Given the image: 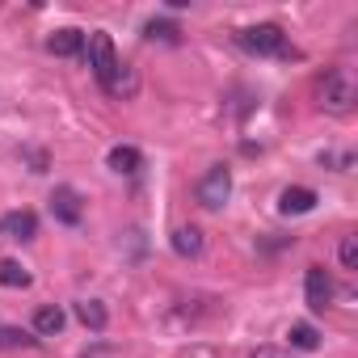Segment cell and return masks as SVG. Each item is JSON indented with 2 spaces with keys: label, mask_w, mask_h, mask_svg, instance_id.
<instances>
[{
  "label": "cell",
  "mask_w": 358,
  "mask_h": 358,
  "mask_svg": "<svg viewBox=\"0 0 358 358\" xmlns=\"http://www.w3.org/2000/svg\"><path fill=\"white\" fill-rule=\"evenodd\" d=\"M38 337H26L22 329H9V324H0V345L5 350H17V345H34Z\"/></svg>",
  "instance_id": "18"
},
{
  "label": "cell",
  "mask_w": 358,
  "mask_h": 358,
  "mask_svg": "<svg viewBox=\"0 0 358 358\" xmlns=\"http://www.w3.org/2000/svg\"><path fill=\"white\" fill-rule=\"evenodd\" d=\"M76 316H80V324H85V329H93V333H101V329H106V320H110V312H106L97 299H80V303H76Z\"/></svg>",
  "instance_id": "13"
},
{
  "label": "cell",
  "mask_w": 358,
  "mask_h": 358,
  "mask_svg": "<svg viewBox=\"0 0 358 358\" xmlns=\"http://www.w3.org/2000/svg\"><path fill=\"white\" fill-rule=\"evenodd\" d=\"M337 257H341V266H345V270H358V236H341Z\"/></svg>",
  "instance_id": "17"
},
{
  "label": "cell",
  "mask_w": 358,
  "mask_h": 358,
  "mask_svg": "<svg viewBox=\"0 0 358 358\" xmlns=\"http://www.w3.org/2000/svg\"><path fill=\"white\" fill-rule=\"evenodd\" d=\"M47 51H51V55H64V59H68V55H80V51H85V34L72 30V26H68V30H55V34L47 38Z\"/></svg>",
  "instance_id": "10"
},
{
  "label": "cell",
  "mask_w": 358,
  "mask_h": 358,
  "mask_svg": "<svg viewBox=\"0 0 358 358\" xmlns=\"http://www.w3.org/2000/svg\"><path fill=\"white\" fill-rule=\"evenodd\" d=\"M106 164H110L114 173H139V169H143V156H139V148H131V143H114L110 156H106Z\"/></svg>",
  "instance_id": "11"
},
{
  "label": "cell",
  "mask_w": 358,
  "mask_h": 358,
  "mask_svg": "<svg viewBox=\"0 0 358 358\" xmlns=\"http://www.w3.org/2000/svg\"><path fill=\"white\" fill-rule=\"evenodd\" d=\"M0 287H30V270L22 262H0Z\"/></svg>",
  "instance_id": "14"
},
{
  "label": "cell",
  "mask_w": 358,
  "mask_h": 358,
  "mask_svg": "<svg viewBox=\"0 0 358 358\" xmlns=\"http://www.w3.org/2000/svg\"><path fill=\"white\" fill-rule=\"evenodd\" d=\"M303 295H308V308H312V312H324V308L333 303V278H329L324 266H308V274H303Z\"/></svg>",
  "instance_id": "5"
},
{
  "label": "cell",
  "mask_w": 358,
  "mask_h": 358,
  "mask_svg": "<svg viewBox=\"0 0 358 358\" xmlns=\"http://www.w3.org/2000/svg\"><path fill=\"white\" fill-rule=\"evenodd\" d=\"M249 358H287V354H282L278 345H262V350H253Z\"/></svg>",
  "instance_id": "19"
},
{
  "label": "cell",
  "mask_w": 358,
  "mask_h": 358,
  "mask_svg": "<svg viewBox=\"0 0 358 358\" xmlns=\"http://www.w3.org/2000/svg\"><path fill=\"white\" fill-rule=\"evenodd\" d=\"M89 68H93V76H97V85L110 93V97H131L135 93V72L118 59V51H114V38L106 34V30H93L89 34Z\"/></svg>",
  "instance_id": "1"
},
{
  "label": "cell",
  "mask_w": 358,
  "mask_h": 358,
  "mask_svg": "<svg viewBox=\"0 0 358 358\" xmlns=\"http://www.w3.org/2000/svg\"><path fill=\"white\" fill-rule=\"evenodd\" d=\"M34 333H38V337H59V333H64V308H55V303L38 308V312H34Z\"/></svg>",
  "instance_id": "12"
},
{
  "label": "cell",
  "mask_w": 358,
  "mask_h": 358,
  "mask_svg": "<svg viewBox=\"0 0 358 358\" xmlns=\"http://www.w3.org/2000/svg\"><path fill=\"white\" fill-rule=\"evenodd\" d=\"M173 253H177V257H199V253H203V228L182 224V228L173 232Z\"/></svg>",
  "instance_id": "9"
},
{
  "label": "cell",
  "mask_w": 358,
  "mask_h": 358,
  "mask_svg": "<svg viewBox=\"0 0 358 358\" xmlns=\"http://www.w3.org/2000/svg\"><path fill=\"white\" fill-rule=\"evenodd\" d=\"M0 232H5L9 241H34L38 236V220H34V211H5L0 215Z\"/></svg>",
  "instance_id": "7"
},
{
  "label": "cell",
  "mask_w": 358,
  "mask_h": 358,
  "mask_svg": "<svg viewBox=\"0 0 358 358\" xmlns=\"http://www.w3.org/2000/svg\"><path fill=\"white\" fill-rule=\"evenodd\" d=\"M316 203H320V199H316L312 186H287V190L278 194V211H282V215H308Z\"/></svg>",
  "instance_id": "8"
},
{
  "label": "cell",
  "mask_w": 358,
  "mask_h": 358,
  "mask_svg": "<svg viewBox=\"0 0 358 358\" xmlns=\"http://www.w3.org/2000/svg\"><path fill=\"white\" fill-rule=\"evenodd\" d=\"M291 345L295 350H320V333L299 320V324H291Z\"/></svg>",
  "instance_id": "15"
},
{
  "label": "cell",
  "mask_w": 358,
  "mask_h": 358,
  "mask_svg": "<svg viewBox=\"0 0 358 358\" xmlns=\"http://www.w3.org/2000/svg\"><path fill=\"white\" fill-rule=\"evenodd\" d=\"M51 215H55L59 224L76 228V224H80V215H85V207H80V194H76L72 186H59V190L51 194Z\"/></svg>",
  "instance_id": "6"
},
{
  "label": "cell",
  "mask_w": 358,
  "mask_h": 358,
  "mask_svg": "<svg viewBox=\"0 0 358 358\" xmlns=\"http://www.w3.org/2000/svg\"><path fill=\"white\" fill-rule=\"evenodd\" d=\"M143 34H148L152 43H156V38H160V43H177V38H182V30H177L173 22H156V17L143 26Z\"/></svg>",
  "instance_id": "16"
},
{
  "label": "cell",
  "mask_w": 358,
  "mask_h": 358,
  "mask_svg": "<svg viewBox=\"0 0 358 358\" xmlns=\"http://www.w3.org/2000/svg\"><path fill=\"white\" fill-rule=\"evenodd\" d=\"M236 43L245 47V51H253V55H295L291 47H287V34H282V26H274V22H262V26H249V30H241L236 34Z\"/></svg>",
  "instance_id": "2"
},
{
  "label": "cell",
  "mask_w": 358,
  "mask_h": 358,
  "mask_svg": "<svg viewBox=\"0 0 358 358\" xmlns=\"http://www.w3.org/2000/svg\"><path fill=\"white\" fill-rule=\"evenodd\" d=\"M316 97H320V110H329V114H350V110H354V85H350L345 72H337V68H329V72L320 76Z\"/></svg>",
  "instance_id": "3"
},
{
  "label": "cell",
  "mask_w": 358,
  "mask_h": 358,
  "mask_svg": "<svg viewBox=\"0 0 358 358\" xmlns=\"http://www.w3.org/2000/svg\"><path fill=\"white\" fill-rule=\"evenodd\" d=\"M228 199H232V169L228 164H211L203 173V182H199V203L207 211H224Z\"/></svg>",
  "instance_id": "4"
}]
</instances>
